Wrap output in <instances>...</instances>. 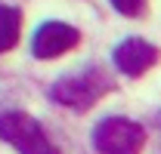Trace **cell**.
Returning a JSON list of instances; mask_svg holds the SVG:
<instances>
[{"mask_svg":"<svg viewBox=\"0 0 161 154\" xmlns=\"http://www.w3.org/2000/svg\"><path fill=\"white\" fill-rule=\"evenodd\" d=\"M112 90H115V80L105 74L102 68L90 65V68L78 71V74H68V77H62V80H56L50 86V96H53V102H59L65 108L87 111V108H93Z\"/></svg>","mask_w":161,"mask_h":154,"instance_id":"cell-1","label":"cell"},{"mask_svg":"<svg viewBox=\"0 0 161 154\" xmlns=\"http://www.w3.org/2000/svg\"><path fill=\"white\" fill-rule=\"evenodd\" d=\"M0 139L13 145L19 154H59L47 139L43 126L25 111H3L0 114Z\"/></svg>","mask_w":161,"mask_h":154,"instance_id":"cell-2","label":"cell"},{"mask_svg":"<svg viewBox=\"0 0 161 154\" xmlns=\"http://www.w3.org/2000/svg\"><path fill=\"white\" fill-rule=\"evenodd\" d=\"M93 145L99 154H140L146 145V130L127 117H105L93 130Z\"/></svg>","mask_w":161,"mask_h":154,"instance_id":"cell-3","label":"cell"},{"mask_svg":"<svg viewBox=\"0 0 161 154\" xmlns=\"http://www.w3.org/2000/svg\"><path fill=\"white\" fill-rule=\"evenodd\" d=\"M80 31L68 22H43L34 37H31V53L37 59H56L62 53H68L71 46H78Z\"/></svg>","mask_w":161,"mask_h":154,"instance_id":"cell-4","label":"cell"},{"mask_svg":"<svg viewBox=\"0 0 161 154\" xmlns=\"http://www.w3.org/2000/svg\"><path fill=\"white\" fill-rule=\"evenodd\" d=\"M158 59H161V53H158L155 43H149V40H142V37H127V40H121L118 46H115L112 62H115L118 71H124V74H130V77H140Z\"/></svg>","mask_w":161,"mask_h":154,"instance_id":"cell-5","label":"cell"},{"mask_svg":"<svg viewBox=\"0 0 161 154\" xmlns=\"http://www.w3.org/2000/svg\"><path fill=\"white\" fill-rule=\"evenodd\" d=\"M22 34V9L0 3V53H9Z\"/></svg>","mask_w":161,"mask_h":154,"instance_id":"cell-6","label":"cell"},{"mask_svg":"<svg viewBox=\"0 0 161 154\" xmlns=\"http://www.w3.org/2000/svg\"><path fill=\"white\" fill-rule=\"evenodd\" d=\"M115 9H118L121 16H127V19H136L146 13V0H108Z\"/></svg>","mask_w":161,"mask_h":154,"instance_id":"cell-7","label":"cell"}]
</instances>
